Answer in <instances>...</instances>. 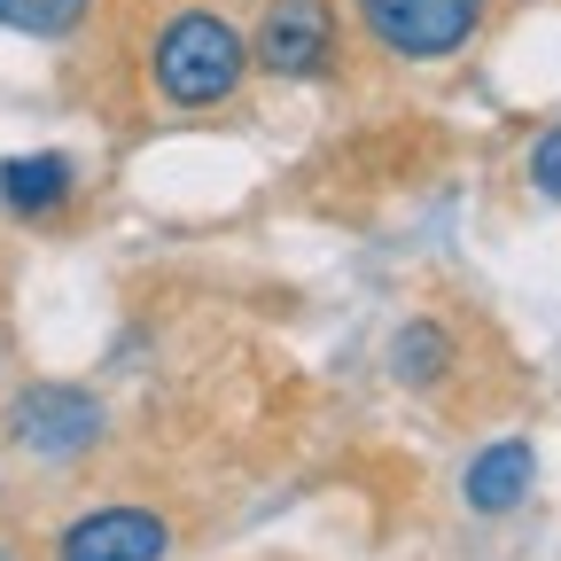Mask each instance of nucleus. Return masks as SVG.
Instances as JSON below:
<instances>
[{
  "mask_svg": "<svg viewBox=\"0 0 561 561\" xmlns=\"http://www.w3.org/2000/svg\"><path fill=\"white\" fill-rule=\"evenodd\" d=\"M140 70H149V94L180 117H210L242 102L250 87V32L210 9V0H180L149 24V47H140Z\"/></svg>",
  "mask_w": 561,
  "mask_h": 561,
  "instance_id": "f257e3e1",
  "label": "nucleus"
},
{
  "mask_svg": "<svg viewBox=\"0 0 561 561\" xmlns=\"http://www.w3.org/2000/svg\"><path fill=\"white\" fill-rule=\"evenodd\" d=\"M359 39L405 70H437L453 55H468L491 24V0H351Z\"/></svg>",
  "mask_w": 561,
  "mask_h": 561,
  "instance_id": "f03ea898",
  "label": "nucleus"
},
{
  "mask_svg": "<svg viewBox=\"0 0 561 561\" xmlns=\"http://www.w3.org/2000/svg\"><path fill=\"white\" fill-rule=\"evenodd\" d=\"M250 62L280 87H312V79H335L343 62V16L335 0H273L250 32Z\"/></svg>",
  "mask_w": 561,
  "mask_h": 561,
  "instance_id": "7ed1b4c3",
  "label": "nucleus"
},
{
  "mask_svg": "<svg viewBox=\"0 0 561 561\" xmlns=\"http://www.w3.org/2000/svg\"><path fill=\"white\" fill-rule=\"evenodd\" d=\"M102 430H110V413H102V398L79 390V382H32V390L9 398V437H16L32 460H55V468H62V460H87Z\"/></svg>",
  "mask_w": 561,
  "mask_h": 561,
  "instance_id": "20e7f679",
  "label": "nucleus"
},
{
  "mask_svg": "<svg viewBox=\"0 0 561 561\" xmlns=\"http://www.w3.org/2000/svg\"><path fill=\"white\" fill-rule=\"evenodd\" d=\"M180 530L164 507H140V500H102L87 515H70L47 546V561H172Z\"/></svg>",
  "mask_w": 561,
  "mask_h": 561,
  "instance_id": "39448f33",
  "label": "nucleus"
},
{
  "mask_svg": "<svg viewBox=\"0 0 561 561\" xmlns=\"http://www.w3.org/2000/svg\"><path fill=\"white\" fill-rule=\"evenodd\" d=\"M530 483H538V453L523 445V437H500V445H483L476 460H468V476H460V500L476 507V515H515L523 500H530Z\"/></svg>",
  "mask_w": 561,
  "mask_h": 561,
  "instance_id": "423d86ee",
  "label": "nucleus"
},
{
  "mask_svg": "<svg viewBox=\"0 0 561 561\" xmlns=\"http://www.w3.org/2000/svg\"><path fill=\"white\" fill-rule=\"evenodd\" d=\"M70 195H79V164L55 157V149H32V157L0 164V203H9L16 219H55Z\"/></svg>",
  "mask_w": 561,
  "mask_h": 561,
  "instance_id": "0eeeda50",
  "label": "nucleus"
},
{
  "mask_svg": "<svg viewBox=\"0 0 561 561\" xmlns=\"http://www.w3.org/2000/svg\"><path fill=\"white\" fill-rule=\"evenodd\" d=\"M453 367H460V343H453L445 320H405V328L390 335V375H398L405 390L437 398V390L453 382Z\"/></svg>",
  "mask_w": 561,
  "mask_h": 561,
  "instance_id": "6e6552de",
  "label": "nucleus"
},
{
  "mask_svg": "<svg viewBox=\"0 0 561 561\" xmlns=\"http://www.w3.org/2000/svg\"><path fill=\"white\" fill-rule=\"evenodd\" d=\"M94 9H102V0H0V24L55 47V39H79L94 24Z\"/></svg>",
  "mask_w": 561,
  "mask_h": 561,
  "instance_id": "1a4fd4ad",
  "label": "nucleus"
},
{
  "mask_svg": "<svg viewBox=\"0 0 561 561\" xmlns=\"http://www.w3.org/2000/svg\"><path fill=\"white\" fill-rule=\"evenodd\" d=\"M523 180H530V195H538V203H553V210H561V125H546L530 149H523Z\"/></svg>",
  "mask_w": 561,
  "mask_h": 561,
  "instance_id": "9d476101",
  "label": "nucleus"
}]
</instances>
